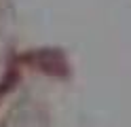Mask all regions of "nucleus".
<instances>
[{"label": "nucleus", "instance_id": "1", "mask_svg": "<svg viewBox=\"0 0 131 127\" xmlns=\"http://www.w3.org/2000/svg\"><path fill=\"white\" fill-rule=\"evenodd\" d=\"M30 59L34 62L42 72L47 74H55V76H63L68 72V66H66V59L57 49H42L36 51L34 55H30Z\"/></svg>", "mask_w": 131, "mask_h": 127}]
</instances>
